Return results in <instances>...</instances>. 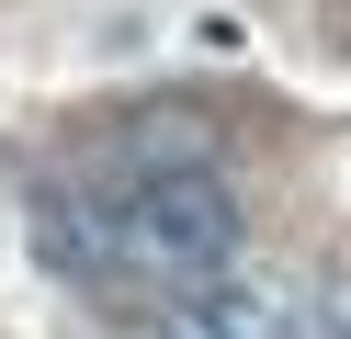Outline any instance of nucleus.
<instances>
[{
  "label": "nucleus",
  "mask_w": 351,
  "mask_h": 339,
  "mask_svg": "<svg viewBox=\"0 0 351 339\" xmlns=\"http://www.w3.org/2000/svg\"><path fill=\"white\" fill-rule=\"evenodd\" d=\"M114 238H125V271L136 283H215V271H238V238H250V215H238V181L215 170V158H159L147 147L136 170L114 181Z\"/></svg>",
  "instance_id": "f257e3e1"
},
{
  "label": "nucleus",
  "mask_w": 351,
  "mask_h": 339,
  "mask_svg": "<svg viewBox=\"0 0 351 339\" xmlns=\"http://www.w3.org/2000/svg\"><path fill=\"white\" fill-rule=\"evenodd\" d=\"M182 339H351L328 305H306L295 283H261V271H215V283H182Z\"/></svg>",
  "instance_id": "f03ea898"
},
{
  "label": "nucleus",
  "mask_w": 351,
  "mask_h": 339,
  "mask_svg": "<svg viewBox=\"0 0 351 339\" xmlns=\"http://www.w3.org/2000/svg\"><path fill=\"white\" fill-rule=\"evenodd\" d=\"M34 249H46L57 271H80V283L91 294H114V283H136V271H125V238H114V215H102L91 192H34Z\"/></svg>",
  "instance_id": "7ed1b4c3"
}]
</instances>
